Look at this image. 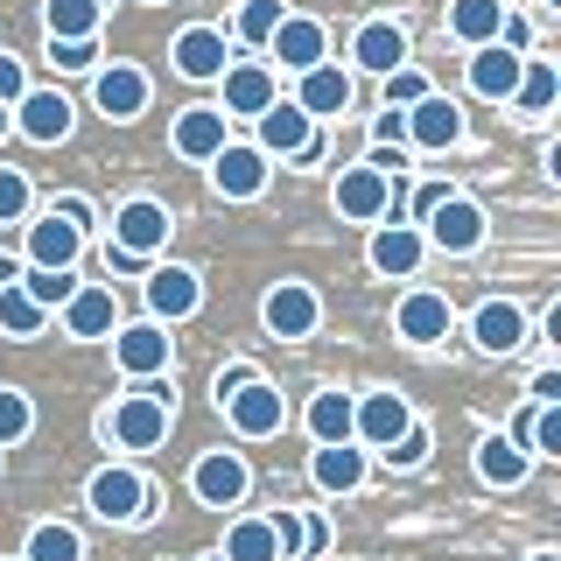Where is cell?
Instances as JSON below:
<instances>
[{
	"mask_svg": "<svg viewBox=\"0 0 561 561\" xmlns=\"http://www.w3.org/2000/svg\"><path fill=\"white\" fill-rule=\"evenodd\" d=\"M204 302V280L190 267H148V309L154 323H183V316H197Z\"/></svg>",
	"mask_w": 561,
	"mask_h": 561,
	"instance_id": "44dd1931",
	"label": "cell"
},
{
	"mask_svg": "<svg viewBox=\"0 0 561 561\" xmlns=\"http://www.w3.org/2000/svg\"><path fill=\"white\" fill-rule=\"evenodd\" d=\"M414 99H428V78H421L414 64H400V70H386V105H400L408 113Z\"/></svg>",
	"mask_w": 561,
	"mask_h": 561,
	"instance_id": "ee69618b",
	"label": "cell"
},
{
	"mask_svg": "<svg viewBox=\"0 0 561 561\" xmlns=\"http://www.w3.org/2000/svg\"><path fill=\"white\" fill-rule=\"evenodd\" d=\"M28 204H35V190H28V175H22V169H8V162H0V225H22V218H28Z\"/></svg>",
	"mask_w": 561,
	"mask_h": 561,
	"instance_id": "60d3db41",
	"label": "cell"
},
{
	"mask_svg": "<svg viewBox=\"0 0 561 561\" xmlns=\"http://www.w3.org/2000/svg\"><path fill=\"white\" fill-rule=\"evenodd\" d=\"M49 323V309H35L22 295V280L14 288H0V337H35V330Z\"/></svg>",
	"mask_w": 561,
	"mask_h": 561,
	"instance_id": "d590c367",
	"label": "cell"
},
{
	"mask_svg": "<svg viewBox=\"0 0 561 561\" xmlns=\"http://www.w3.org/2000/svg\"><path fill=\"white\" fill-rule=\"evenodd\" d=\"M379 456H386V463H393V470H414L421 456H428V428H421V421H408V435H400L393 449H379Z\"/></svg>",
	"mask_w": 561,
	"mask_h": 561,
	"instance_id": "bcb514c9",
	"label": "cell"
},
{
	"mask_svg": "<svg viewBox=\"0 0 561 561\" xmlns=\"http://www.w3.org/2000/svg\"><path fill=\"white\" fill-rule=\"evenodd\" d=\"M232 140L218 105H190V113H175V154H190V162H210V154Z\"/></svg>",
	"mask_w": 561,
	"mask_h": 561,
	"instance_id": "cb8c5ba5",
	"label": "cell"
},
{
	"mask_svg": "<svg viewBox=\"0 0 561 561\" xmlns=\"http://www.w3.org/2000/svg\"><path fill=\"white\" fill-rule=\"evenodd\" d=\"M49 210H57L64 225H78V232H92V204H84V197H57Z\"/></svg>",
	"mask_w": 561,
	"mask_h": 561,
	"instance_id": "681fc988",
	"label": "cell"
},
{
	"mask_svg": "<svg viewBox=\"0 0 561 561\" xmlns=\"http://www.w3.org/2000/svg\"><path fill=\"white\" fill-rule=\"evenodd\" d=\"M373 140H379V148H400V140H408V113H400V105H379Z\"/></svg>",
	"mask_w": 561,
	"mask_h": 561,
	"instance_id": "7dc6e473",
	"label": "cell"
},
{
	"mask_svg": "<svg viewBox=\"0 0 561 561\" xmlns=\"http://www.w3.org/2000/svg\"><path fill=\"white\" fill-rule=\"evenodd\" d=\"M534 408H561V373H534Z\"/></svg>",
	"mask_w": 561,
	"mask_h": 561,
	"instance_id": "816d5d0a",
	"label": "cell"
},
{
	"mask_svg": "<svg viewBox=\"0 0 561 561\" xmlns=\"http://www.w3.org/2000/svg\"><path fill=\"white\" fill-rule=\"evenodd\" d=\"M14 134V119H8V105H0V140H8Z\"/></svg>",
	"mask_w": 561,
	"mask_h": 561,
	"instance_id": "6f0895ef",
	"label": "cell"
},
{
	"mask_svg": "<svg viewBox=\"0 0 561 561\" xmlns=\"http://www.w3.org/2000/svg\"><path fill=\"white\" fill-rule=\"evenodd\" d=\"M218 84H225V105H218L225 119H232V113L260 119V113H267V105L280 99V84H274V70H267V64H225V70H218Z\"/></svg>",
	"mask_w": 561,
	"mask_h": 561,
	"instance_id": "ac0fdd59",
	"label": "cell"
},
{
	"mask_svg": "<svg viewBox=\"0 0 561 561\" xmlns=\"http://www.w3.org/2000/svg\"><path fill=\"white\" fill-rule=\"evenodd\" d=\"M78 253H84V232H78V225H64L57 210H43V218L28 225V267L70 274V267H78Z\"/></svg>",
	"mask_w": 561,
	"mask_h": 561,
	"instance_id": "e0dca14e",
	"label": "cell"
},
{
	"mask_svg": "<svg viewBox=\"0 0 561 561\" xmlns=\"http://www.w3.org/2000/svg\"><path fill=\"white\" fill-rule=\"evenodd\" d=\"M169 57H175V70H183V78H197V84H210L225 64H232V57H225V28H183Z\"/></svg>",
	"mask_w": 561,
	"mask_h": 561,
	"instance_id": "d4e9b609",
	"label": "cell"
},
{
	"mask_svg": "<svg viewBox=\"0 0 561 561\" xmlns=\"http://www.w3.org/2000/svg\"><path fill=\"white\" fill-rule=\"evenodd\" d=\"M49 64L57 70H99V35H78V43H57V35H49Z\"/></svg>",
	"mask_w": 561,
	"mask_h": 561,
	"instance_id": "7bdbcfd3",
	"label": "cell"
},
{
	"mask_svg": "<svg viewBox=\"0 0 561 561\" xmlns=\"http://www.w3.org/2000/svg\"><path fill=\"white\" fill-rule=\"evenodd\" d=\"M280 14H288V8H280V0H245V8H239V43H253V49H267V35L280 28Z\"/></svg>",
	"mask_w": 561,
	"mask_h": 561,
	"instance_id": "74e56055",
	"label": "cell"
},
{
	"mask_svg": "<svg viewBox=\"0 0 561 561\" xmlns=\"http://www.w3.org/2000/svg\"><path fill=\"white\" fill-rule=\"evenodd\" d=\"M22 295H28L35 309H64L70 295H78V280H70V274H43V267H22Z\"/></svg>",
	"mask_w": 561,
	"mask_h": 561,
	"instance_id": "f35d334b",
	"label": "cell"
},
{
	"mask_svg": "<svg viewBox=\"0 0 561 561\" xmlns=\"http://www.w3.org/2000/svg\"><path fill=\"white\" fill-rule=\"evenodd\" d=\"M113 245L119 253H134V260H154L169 245V210L154 204V197H127L113 210Z\"/></svg>",
	"mask_w": 561,
	"mask_h": 561,
	"instance_id": "52a82bcc",
	"label": "cell"
},
{
	"mask_svg": "<svg viewBox=\"0 0 561 561\" xmlns=\"http://www.w3.org/2000/svg\"><path fill=\"white\" fill-rule=\"evenodd\" d=\"M309 478H316V491H337L344 499V491L365 484V449L358 443H323L309 456Z\"/></svg>",
	"mask_w": 561,
	"mask_h": 561,
	"instance_id": "4316f807",
	"label": "cell"
},
{
	"mask_svg": "<svg viewBox=\"0 0 561 561\" xmlns=\"http://www.w3.org/2000/svg\"><path fill=\"white\" fill-rule=\"evenodd\" d=\"M351 408H358V400L337 393V386H323V393L309 400V435H316V449H323V443H351Z\"/></svg>",
	"mask_w": 561,
	"mask_h": 561,
	"instance_id": "1f68e13d",
	"label": "cell"
},
{
	"mask_svg": "<svg viewBox=\"0 0 561 561\" xmlns=\"http://www.w3.org/2000/svg\"><path fill=\"white\" fill-rule=\"evenodd\" d=\"M84 505H92L105 526H140L148 519V484H140V470H127V463H105V470H92V484H84Z\"/></svg>",
	"mask_w": 561,
	"mask_h": 561,
	"instance_id": "7a4b0ae2",
	"label": "cell"
},
{
	"mask_svg": "<svg viewBox=\"0 0 561 561\" xmlns=\"http://www.w3.org/2000/svg\"><path fill=\"white\" fill-rule=\"evenodd\" d=\"M267 57H280V70H316L330 57V35H323V22H309V14H280V28L267 35Z\"/></svg>",
	"mask_w": 561,
	"mask_h": 561,
	"instance_id": "5bb4252c",
	"label": "cell"
},
{
	"mask_svg": "<svg viewBox=\"0 0 561 561\" xmlns=\"http://www.w3.org/2000/svg\"><path fill=\"white\" fill-rule=\"evenodd\" d=\"M470 337H478L484 358H505V351L526 344V309L505 302V295H491V302H478V316H470Z\"/></svg>",
	"mask_w": 561,
	"mask_h": 561,
	"instance_id": "ffe728a7",
	"label": "cell"
},
{
	"mask_svg": "<svg viewBox=\"0 0 561 561\" xmlns=\"http://www.w3.org/2000/svg\"><path fill=\"white\" fill-rule=\"evenodd\" d=\"M443 197H449V183H421V190H414V225H421V218H428V210H435V204H443Z\"/></svg>",
	"mask_w": 561,
	"mask_h": 561,
	"instance_id": "db71d44e",
	"label": "cell"
},
{
	"mask_svg": "<svg viewBox=\"0 0 561 561\" xmlns=\"http://www.w3.org/2000/svg\"><path fill=\"white\" fill-rule=\"evenodd\" d=\"M225 561H280V554H274L267 519H239L232 534H225Z\"/></svg>",
	"mask_w": 561,
	"mask_h": 561,
	"instance_id": "8d00e7d4",
	"label": "cell"
},
{
	"mask_svg": "<svg viewBox=\"0 0 561 561\" xmlns=\"http://www.w3.org/2000/svg\"><path fill=\"white\" fill-rule=\"evenodd\" d=\"M253 148L267 154V162H274V154H295V162H309L323 140H316V119H309L295 99H274L267 113H260V140H253Z\"/></svg>",
	"mask_w": 561,
	"mask_h": 561,
	"instance_id": "3957f363",
	"label": "cell"
},
{
	"mask_svg": "<svg viewBox=\"0 0 561 561\" xmlns=\"http://www.w3.org/2000/svg\"><path fill=\"white\" fill-rule=\"evenodd\" d=\"M526 561H561V554H548V548H540V554H526Z\"/></svg>",
	"mask_w": 561,
	"mask_h": 561,
	"instance_id": "680465c9",
	"label": "cell"
},
{
	"mask_svg": "<svg viewBox=\"0 0 561 561\" xmlns=\"http://www.w3.org/2000/svg\"><path fill=\"white\" fill-rule=\"evenodd\" d=\"M35 428V408H28V393H14V386H0V449H14L22 435Z\"/></svg>",
	"mask_w": 561,
	"mask_h": 561,
	"instance_id": "ab89813d",
	"label": "cell"
},
{
	"mask_svg": "<svg viewBox=\"0 0 561 561\" xmlns=\"http://www.w3.org/2000/svg\"><path fill=\"white\" fill-rule=\"evenodd\" d=\"M245 379H260V373H253V365H245V358H239V365H225V373H218V400H232Z\"/></svg>",
	"mask_w": 561,
	"mask_h": 561,
	"instance_id": "f907efd6",
	"label": "cell"
},
{
	"mask_svg": "<svg viewBox=\"0 0 561 561\" xmlns=\"http://www.w3.org/2000/svg\"><path fill=\"white\" fill-rule=\"evenodd\" d=\"M295 105H302L309 119H337L344 105H351V70H337V64L302 70V92H295Z\"/></svg>",
	"mask_w": 561,
	"mask_h": 561,
	"instance_id": "484cf974",
	"label": "cell"
},
{
	"mask_svg": "<svg viewBox=\"0 0 561 561\" xmlns=\"http://www.w3.org/2000/svg\"><path fill=\"white\" fill-rule=\"evenodd\" d=\"M526 470H534V456H526L513 435H484V443H478V478L484 484L513 491V484H526Z\"/></svg>",
	"mask_w": 561,
	"mask_h": 561,
	"instance_id": "f546056e",
	"label": "cell"
},
{
	"mask_svg": "<svg viewBox=\"0 0 561 561\" xmlns=\"http://www.w3.org/2000/svg\"><path fill=\"white\" fill-rule=\"evenodd\" d=\"M28 561H84V534L64 526V519H43L28 534Z\"/></svg>",
	"mask_w": 561,
	"mask_h": 561,
	"instance_id": "e575fe53",
	"label": "cell"
},
{
	"mask_svg": "<svg viewBox=\"0 0 561 561\" xmlns=\"http://www.w3.org/2000/svg\"><path fill=\"white\" fill-rule=\"evenodd\" d=\"M210 561H225V554H210Z\"/></svg>",
	"mask_w": 561,
	"mask_h": 561,
	"instance_id": "91938a15",
	"label": "cell"
},
{
	"mask_svg": "<svg viewBox=\"0 0 561 561\" xmlns=\"http://www.w3.org/2000/svg\"><path fill=\"white\" fill-rule=\"evenodd\" d=\"M92 105H99L105 119H140V113H148V70L105 64L99 78H92Z\"/></svg>",
	"mask_w": 561,
	"mask_h": 561,
	"instance_id": "d6986e66",
	"label": "cell"
},
{
	"mask_svg": "<svg viewBox=\"0 0 561 561\" xmlns=\"http://www.w3.org/2000/svg\"><path fill=\"white\" fill-rule=\"evenodd\" d=\"M421 239H428L435 253H478V245H484V210L449 190V197L421 218Z\"/></svg>",
	"mask_w": 561,
	"mask_h": 561,
	"instance_id": "277c9868",
	"label": "cell"
},
{
	"mask_svg": "<svg viewBox=\"0 0 561 561\" xmlns=\"http://www.w3.org/2000/svg\"><path fill=\"white\" fill-rule=\"evenodd\" d=\"M225 414H232V428L245 435V443H260V435H280L288 428V400H280V386H267V379H245L232 400H218Z\"/></svg>",
	"mask_w": 561,
	"mask_h": 561,
	"instance_id": "8992f818",
	"label": "cell"
},
{
	"mask_svg": "<svg viewBox=\"0 0 561 561\" xmlns=\"http://www.w3.org/2000/svg\"><path fill=\"white\" fill-rule=\"evenodd\" d=\"M267 534H274V554L280 561H302V513H295V505H280V513L267 519Z\"/></svg>",
	"mask_w": 561,
	"mask_h": 561,
	"instance_id": "b9f144b4",
	"label": "cell"
},
{
	"mask_svg": "<svg viewBox=\"0 0 561 561\" xmlns=\"http://www.w3.org/2000/svg\"><path fill=\"white\" fill-rule=\"evenodd\" d=\"M169 435V393L154 379H140V393L113 400V414H105V443L119 449H154Z\"/></svg>",
	"mask_w": 561,
	"mask_h": 561,
	"instance_id": "6da1fadb",
	"label": "cell"
},
{
	"mask_svg": "<svg viewBox=\"0 0 561 561\" xmlns=\"http://www.w3.org/2000/svg\"><path fill=\"white\" fill-rule=\"evenodd\" d=\"M365 260H373V274H386V280H408L421 260H428V239H421V225H379L373 232V245H365Z\"/></svg>",
	"mask_w": 561,
	"mask_h": 561,
	"instance_id": "9a60e30c",
	"label": "cell"
},
{
	"mask_svg": "<svg viewBox=\"0 0 561 561\" xmlns=\"http://www.w3.org/2000/svg\"><path fill=\"white\" fill-rule=\"evenodd\" d=\"M337 210L351 225H379V218H400V197H393V175H379V169H344L337 175Z\"/></svg>",
	"mask_w": 561,
	"mask_h": 561,
	"instance_id": "5b68a950",
	"label": "cell"
},
{
	"mask_svg": "<svg viewBox=\"0 0 561 561\" xmlns=\"http://www.w3.org/2000/svg\"><path fill=\"white\" fill-rule=\"evenodd\" d=\"M99 22H105V0H49V8H43V28L57 35V43L99 35Z\"/></svg>",
	"mask_w": 561,
	"mask_h": 561,
	"instance_id": "d6a6232c",
	"label": "cell"
},
{
	"mask_svg": "<svg viewBox=\"0 0 561 561\" xmlns=\"http://www.w3.org/2000/svg\"><path fill=\"white\" fill-rule=\"evenodd\" d=\"M113 365L127 379H162L169 373V330L162 323H119L113 330Z\"/></svg>",
	"mask_w": 561,
	"mask_h": 561,
	"instance_id": "ba28073f",
	"label": "cell"
},
{
	"mask_svg": "<svg viewBox=\"0 0 561 561\" xmlns=\"http://www.w3.org/2000/svg\"><path fill=\"white\" fill-rule=\"evenodd\" d=\"M28 92V70H22V57H8V49H0V105H14Z\"/></svg>",
	"mask_w": 561,
	"mask_h": 561,
	"instance_id": "c3c4849f",
	"label": "cell"
},
{
	"mask_svg": "<svg viewBox=\"0 0 561 561\" xmlns=\"http://www.w3.org/2000/svg\"><path fill=\"white\" fill-rule=\"evenodd\" d=\"M210 183H218V197H232V204L260 197V190H267V154L245 148V140H225V148L210 154Z\"/></svg>",
	"mask_w": 561,
	"mask_h": 561,
	"instance_id": "7c38bea8",
	"label": "cell"
},
{
	"mask_svg": "<svg viewBox=\"0 0 561 561\" xmlns=\"http://www.w3.org/2000/svg\"><path fill=\"white\" fill-rule=\"evenodd\" d=\"M534 456H561V408H534V435H526Z\"/></svg>",
	"mask_w": 561,
	"mask_h": 561,
	"instance_id": "f6af8a7d",
	"label": "cell"
},
{
	"mask_svg": "<svg viewBox=\"0 0 561 561\" xmlns=\"http://www.w3.org/2000/svg\"><path fill=\"white\" fill-rule=\"evenodd\" d=\"M64 330H70V337H84V344L113 337V330H119V295L113 288H78L64 302Z\"/></svg>",
	"mask_w": 561,
	"mask_h": 561,
	"instance_id": "7402d4cb",
	"label": "cell"
},
{
	"mask_svg": "<svg viewBox=\"0 0 561 561\" xmlns=\"http://www.w3.org/2000/svg\"><path fill=\"white\" fill-rule=\"evenodd\" d=\"M8 119H14V134H28L35 148H57V140H70V99L64 92H22L8 105Z\"/></svg>",
	"mask_w": 561,
	"mask_h": 561,
	"instance_id": "9c48e42d",
	"label": "cell"
},
{
	"mask_svg": "<svg viewBox=\"0 0 561 561\" xmlns=\"http://www.w3.org/2000/svg\"><path fill=\"white\" fill-rule=\"evenodd\" d=\"M408 140H414V148H428V154H449L456 148V140H463V105H456V99H414L408 105Z\"/></svg>",
	"mask_w": 561,
	"mask_h": 561,
	"instance_id": "2e32d148",
	"label": "cell"
},
{
	"mask_svg": "<svg viewBox=\"0 0 561 561\" xmlns=\"http://www.w3.org/2000/svg\"><path fill=\"white\" fill-rule=\"evenodd\" d=\"M499 22H505V0H449V35L470 49L499 43Z\"/></svg>",
	"mask_w": 561,
	"mask_h": 561,
	"instance_id": "4dcf8cb0",
	"label": "cell"
},
{
	"mask_svg": "<svg viewBox=\"0 0 561 561\" xmlns=\"http://www.w3.org/2000/svg\"><path fill=\"white\" fill-rule=\"evenodd\" d=\"M519 64H526V57H513V49H499V43L470 49V92H478V99H513Z\"/></svg>",
	"mask_w": 561,
	"mask_h": 561,
	"instance_id": "f1b7e54d",
	"label": "cell"
},
{
	"mask_svg": "<svg viewBox=\"0 0 561 561\" xmlns=\"http://www.w3.org/2000/svg\"><path fill=\"white\" fill-rule=\"evenodd\" d=\"M245 484H253V470L239 463V449H210L197 456V470H190V491H197V505H239L245 499Z\"/></svg>",
	"mask_w": 561,
	"mask_h": 561,
	"instance_id": "8fae6325",
	"label": "cell"
},
{
	"mask_svg": "<svg viewBox=\"0 0 561 561\" xmlns=\"http://www.w3.org/2000/svg\"><path fill=\"white\" fill-rule=\"evenodd\" d=\"M449 323H456L449 295H428V288H414L408 302H400V316H393V330H400L408 344H443V337H449Z\"/></svg>",
	"mask_w": 561,
	"mask_h": 561,
	"instance_id": "603a6c76",
	"label": "cell"
},
{
	"mask_svg": "<svg viewBox=\"0 0 561 561\" xmlns=\"http://www.w3.org/2000/svg\"><path fill=\"white\" fill-rule=\"evenodd\" d=\"M260 323L295 344L323 323V302H316V288H302V280H280V288H267V302H260Z\"/></svg>",
	"mask_w": 561,
	"mask_h": 561,
	"instance_id": "30bf717a",
	"label": "cell"
},
{
	"mask_svg": "<svg viewBox=\"0 0 561 561\" xmlns=\"http://www.w3.org/2000/svg\"><path fill=\"white\" fill-rule=\"evenodd\" d=\"M323 548H330V526L323 519H302V561H316Z\"/></svg>",
	"mask_w": 561,
	"mask_h": 561,
	"instance_id": "f5cc1de1",
	"label": "cell"
},
{
	"mask_svg": "<svg viewBox=\"0 0 561 561\" xmlns=\"http://www.w3.org/2000/svg\"><path fill=\"white\" fill-rule=\"evenodd\" d=\"M408 400L400 393H365L358 408H351V443H365V449H393L400 435H408Z\"/></svg>",
	"mask_w": 561,
	"mask_h": 561,
	"instance_id": "4fadbf2b",
	"label": "cell"
},
{
	"mask_svg": "<svg viewBox=\"0 0 561 561\" xmlns=\"http://www.w3.org/2000/svg\"><path fill=\"white\" fill-rule=\"evenodd\" d=\"M554 99H561V78H554V64L526 57V64H519V84H513V99H505V105H519V113H548Z\"/></svg>",
	"mask_w": 561,
	"mask_h": 561,
	"instance_id": "836d02e7",
	"label": "cell"
},
{
	"mask_svg": "<svg viewBox=\"0 0 561 561\" xmlns=\"http://www.w3.org/2000/svg\"><path fill=\"white\" fill-rule=\"evenodd\" d=\"M351 57H358V70L386 78V70H400V64H408V35H400L393 22H365L358 35H351Z\"/></svg>",
	"mask_w": 561,
	"mask_h": 561,
	"instance_id": "83f0119b",
	"label": "cell"
},
{
	"mask_svg": "<svg viewBox=\"0 0 561 561\" xmlns=\"http://www.w3.org/2000/svg\"><path fill=\"white\" fill-rule=\"evenodd\" d=\"M14 280H22V260H8V253H0V288H14Z\"/></svg>",
	"mask_w": 561,
	"mask_h": 561,
	"instance_id": "9f6ffc18",
	"label": "cell"
},
{
	"mask_svg": "<svg viewBox=\"0 0 561 561\" xmlns=\"http://www.w3.org/2000/svg\"><path fill=\"white\" fill-rule=\"evenodd\" d=\"M105 267H119V274H148V260H134V253H119V245H105Z\"/></svg>",
	"mask_w": 561,
	"mask_h": 561,
	"instance_id": "11a10c76",
	"label": "cell"
}]
</instances>
